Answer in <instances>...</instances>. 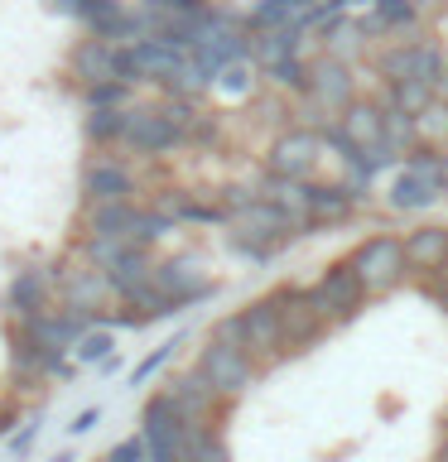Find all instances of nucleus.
Listing matches in <instances>:
<instances>
[{"mask_svg": "<svg viewBox=\"0 0 448 462\" xmlns=\"http://www.w3.org/2000/svg\"><path fill=\"white\" fill-rule=\"evenodd\" d=\"M347 260H352V270H357L361 289H367V299L390 294V289L405 284V274H415L410 260H405V236H390V231L367 236Z\"/></svg>", "mask_w": 448, "mask_h": 462, "instance_id": "1", "label": "nucleus"}, {"mask_svg": "<svg viewBox=\"0 0 448 462\" xmlns=\"http://www.w3.org/2000/svg\"><path fill=\"white\" fill-rule=\"evenodd\" d=\"M183 63H188V49H179V43H164V39L121 43V78L130 87H159V92H173Z\"/></svg>", "mask_w": 448, "mask_h": 462, "instance_id": "2", "label": "nucleus"}, {"mask_svg": "<svg viewBox=\"0 0 448 462\" xmlns=\"http://www.w3.org/2000/svg\"><path fill=\"white\" fill-rule=\"evenodd\" d=\"M82 202H135L140 193V173L130 164V154L116 150H92L82 159Z\"/></svg>", "mask_w": 448, "mask_h": 462, "instance_id": "3", "label": "nucleus"}, {"mask_svg": "<svg viewBox=\"0 0 448 462\" xmlns=\"http://www.w3.org/2000/svg\"><path fill=\"white\" fill-rule=\"evenodd\" d=\"M49 5L72 20L82 34L97 39H116V43H135L140 39V14L126 0H49Z\"/></svg>", "mask_w": 448, "mask_h": 462, "instance_id": "4", "label": "nucleus"}, {"mask_svg": "<svg viewBox=\"0 0 448 462\" xmlns=\"http://www.w3.org/2000/svg\"><path fill=\"white\" fill-rule=\"evenodd\" d=\"M198 371L208 375V385H212L227 404H231V400H241L246 390L260 381V361L246 352V346H231V342H217V337L202 342Z\"/></svg>", "mask_w": 448, "mask_h": 462, "instance_id": "5", "label": "nucleus"}, {"mask_svg": "<svg viewBox=\"0 0 448 462\" xmlns=\"http://www.w3.org/2000/svg\"><path fill=\"white\" fill-rule=\"evenodd\" d=\"M299 101H309L323 121H338V116L357 101V63H342V58H332V53H313L309 92Z\"/></svg>", "mask_w": 448, "mask_h": 462, "instance_id": "6", "label": "nucleus"}, {"mask_svg": "<svg viewBox=\"0 0 448 462\" xmlns=\"http://www.w3.org/2000/svg\"><path fill=\"white\" fill-rule=\"evenodd\" d=\"M53 299L63 303V309H72V313H87L92 323L116 303L107 270L87 265L82 255H78V265L68 260V265H58V270H53Z\"/></svg>", "mask_w": 448, "mask_h": 462, "instance_id": "7", "label": "nucleus"}, {"mask_svg": "<svg viewBox=\"0 0 448 462\" xmlns=\"http://www.w3.org/2000/svg\"><path fill=\"white\" fill-rule=\"evenodd\" d=\"M121 150L135 159H169L173 150H183V130L164 116V106H130L126 111V135Z\"/></svg>", "mask_w": 448, "mask_h": 462, "instance_id": "8", "label": "nucleus"}, {"mask_svg": "<svg viewBox=\"0 0 448 462\" xmlns=\"http://www.w3.org/2000/svg\"><path fill=\"white\" fill-rule=\"evenodd\" d=\"M309 299L328 323H352V318L367 309V289H361L352 260H332V265L309 284Z\"/></svg>", "mask_w": 448, "mask_h": 462, "instance_id": "9", "label": "nucleus"}, {"mask_svg": "<svg viewBox=\"0 0 448 462\" xmlns=\"http://www.w3.org/2000/svg\"><path fill=\"white\" fill-rule=\"evenodd\" d=\"M323 164V135L313 125H285L266 150V173L275 179H313Z\"/></svg>", "mask_w": 448, "mask_h": 462, "instance_id": "10", "label": "nucleus"}, {"mask_svg": "<svg viewBox=\"0 0 448 462\" xmlns=\"http://www.w3.org/2000/svg\"><path fill=\"white\" fill-rule=\"evenodd\" d=\"M154 289H159V294H164L179 313L217 294V284L208 280V270H202V255H193V251H179V255L154 260Z\"/></svg>", "mask_w": 448, "mask_h": 462, "instance_id": "11", "label": "nucleus"}, {"mask_svg": "<svg viewBox=\"0 0 448 462\" xmlns=\"http://www.w3.org/2000/svg\"><path fill=\"white\" fill-rule=\"evenodd\" d=\"M188 429L179 410L169 404L164 390H154L150 400H145V410H140V439L145 448H150V462H183V443H188Z\"/></svg>", "mask_w": 448, "mask_h": 462, "instance_id": "12", "label": "nucleus"}, {"mask_svg": "<svg viewBox=\"0 0 448 462\" xmlns=\"http://www.w3.org/2000/svg\"><path fill=\"white\" fill-rule=\"evenodd\" d=\"M237 318H241V346L260 361V371L275 366V361H285V323H280L275 294L251 299L246 309H237Z\"/></svg>", "mask_w": 448, "mask_h": 462, "instance_id": "13", "label": "nucleus"}, {"mask_svg": "<svg viewBox=\"0 0 448 462\" xmlns=\"http://www.w3.org/2000/svg\"><path fill=\"white\" fill-rule=\"evenodd\" d=\"M63 72L72 78V87H97V82H126L121 78V43L116 39H97V34H82L72 39V49L63 58Z\"/></svg>", "mask_w": 448, "mask_h": 462, "instance_id": "14", "label": "nucleus"}, {"mask_svg": "<svg viewBox=\"0 0 448 462\" xmlns=\"http://www.w3.org/2000/svg\"><path fill=\"white\" fill-rule=\"evenodd\" d=\"M159 390L169 395V404L179 410V419H183L188 429H217V414L227 410V400L208 385V375H202L198 366L193 371H179L173 381H164Z\"/></svg>", "mask_w": 448, "mask_h": 462, "instance_id": "15", "label": "nucleus"}, {"mask_svg": "<svg viewBox=\"0 0 448 462\" xmlns=\"http://www.w3.org/2000/svg\"><path fill=\"white\" fill-rule=\"evenodd\" d=\"M275 303H280V323H285V356H294V352H303V346H313L318 337H323L328 318L313 309V299H309L303 284L275 289Z\"/></svg>", "mask_w": 448, "mask_h": 462, "instance_id": "16", "label": "nucleus"}, {"mask_svg": "<svg viewBox=\"0 0 448 462\" xmlns=\"http://www.w3.org/2000/svg\"><path fill=\"white\" fill-rule=\"evenodd\" d=\"M231 236H241V241H251V245H266V251H275L280 241H289V236H299L294 231V222L275 208L270 198H256V202H246V208L231 217Z\"/></svg>", "mask_w": 448, "mask_h": 462, "instance_id": "17", "label": "nucleus"}, {"mask_svg": "<svg viewBox=\"0 0 448 462\" xmlns=\"http://www.w3.org/2000/svg\"><path fill=\"white\" fill-rule=\"evenodd\" d=\"M53 270L43 265H29V270H14V280L5 284V313L10 323H29L39 318L43 309H53Z\"/></svg>", "mask_w": 448, "mask_h": 462, "instance_id": "18", "label": "nucleus"}, {"mask_svg": "<svg viewBox=\"0 0 448 462\" xmlns=\"http://www.w3.org/2000/svg\"><path fill=\"white\" fill-rule=\"evenodd\" d=\"M448 193H443V179H434V173H419L410 164H400L396 173H390V183H386V208L390 212H429V208H439Z\"/></svg>", "mask_w": 448, "mask_h": 462, "instance_id": "19", "label": "nucleus"}, {"mask_svg": "<svg viewBox=\"0 0 448 462\" xmlns=\"http://www.w3.org/2000/svg\"><path fill=\"white\" fill-rule=\"evenodd\" d=\"M318 0H251L246 10V34H270V29H303Z\"/></svg>", "mask_w": 448, "mask_h": 462, "instance_id": "20", "label": "nucleus"}, {"mask_svg": "<svg viewBox=\"0 0 448 462\" xmlns=\"http://www.w3.org/2000/svg\"><path fill=\"white\" fill-rule=\"evenodd\" d=\"M405 260L415 274H439L448 265V222H425L405 231Z\"/></svg>", "mask_w": 448, "mask_h": 462, "instance_id": "21", "label": "nucleus"}, {"mask_svg": "<svg viewBox=\"0 0 448 462\" xmlns=\"http://www.w3.org/2000/svg\"><path fill=\"white\" fill-rule=\"evenodd\" d=\"M338 130L347 140H352V150H371V144H381V130H386V106H381V97H367V101H352L342 116H338Z\"/></svg>", "mask_w": 448, "mask_h": 462, "instance_id": "22", "label": "nucleus"}, {"mask_svg": "<svg viewBox=\"0 0 448 462\" xmlns=\"http://www.w3.org/2000/svg\"><path fill=\"white\" fill-rule=\"evenodd\" d=\"M140 222V202H87L82 231L87 236H130Z\"/></svg>", "mask_w": 448, "mask_h": 462, "instance_id": "23", "label": "nucleus"}, {"mask_svg": "<svg viewBox=\"0 0 448 462\" xmlns=\"http://www.w3.org/2000/svg\"><path fill=\"white\" fill-rule=\"evenodd\" d=\"M361 202L347 193L342 183H313V202H309V217H313V226H342V222H352Z\"/></svg>", "mask_w": 448, "mask_h": 462, "instance_id": "24", "label": "nucleus"}, {"mask_svg": "<svg viewBox=\"0 0 448 462\" xmlns=\"http://www.w3.org/2000/svg\"><path fill=\"white\" fill-rule=\"evenodd\" d=\"M410 58H415V34L410 39H381V49L367 53V63L381 78V87H390V82L410 78Z\"/></svg>", "mask_w": 448, "mask_h": 462, "instance_id": "25", "label": "nucleus"}, {"mask_svg": "<svg viewBox=\"0 0 448 462\" xmlns=\"http://www.w3.org/2000/svg\"><path fill=\"white\" fill-rule=\"evenodd\" d=\"M371 14L381 20L386 39H410V34H425L419 20H425V5L419 0H376Z\"/></svg>", "mask_w": 448, "mask_h": 462, "instance_id": "26", "label": "nucleus"}, {"mask_svg": "<svg viewBox=\"0 0 448 462\" xmlns=\"http://www.w3.org/2000/svg\"><path fill=\"white\" fill-rule=\"evenodd\" d=\"M260 68H256V58H237V63H227L222 72H217V82H212V92L217 97H227V101H251L260 92Z\"/></svg>", "mask_w": 448, "mask_h": 462, "instance_id": "27", "label": "nucleus"}, {"mask_svg": "<svg viewBox=\"0 0 448 462\" xmlns=\"http://www.w3.org/2000/svg\"><path fill=\"white\" fill-rule=\"evenodd\" d=\"M309 63H313L309 53H289V58H280L275 68L260 72V78L270 82L275 97H294V101H299L303 92H309Z\"/></svg>", "mask_w": 448, "mask_h": 462, "instance_id": "28", "label": "nucleus"}, {"mask_svg": "<svg viewBox=\"0 0 448 462\" xmlns=\"http://www.w3.org/2000/svg\"><path fill=\"white\" fill-rule=\"evenodd\" d=\"M318 53H332V58H342V63H357V58L367 53V34H361L357 14H342V20L318 39Z\"/></svg>", "mask_w": 448, "mask_h": 462, "instance_id": "29", "label": "nucleus"}, {"mask_svg": "<svg viewBox=\"0 0 448 462\" xmlns=\"http://www.w3.org/2000/svg\"><path fill=\"white\" fill-rule=\"evenodd\" d=\"M126 111H82V140H87V150H116L126 135Z\"/></svg>", "mask_w": 448, "mask_h": 462, "instance_id": "30", "label": "nucleus"}, {"mask_svg": "<svg viewBox=\"0 0 448 462\" xmlns=\"http://www.w3.org/2000/svg\"><path fill=\"white\" fill-rule=\"evenodd\" d=\"M443 68H448V49L429 34H415V58H410V78L415 82H429L434 92L443 87Z\"/></svg>", "mask_w": 448, "mask_h": 462, "instance_id": "31", "label": "nucleus"}, {"mask_svg": "<svg viewBox=\"0 0 448 462\" xmlns=\"http://www.w3.org/2000/svg\"><path fill=\"white\" fill-rule=\"evenodd\" d=\"M434 101H439V92H434L429 82H415V78L381 87V106H396V111H405V116H419V111H429Z\"/></svg>", "mask_w": 448, "mask_h": 462, "instance_id": "32", "label": "nucleus"}, {"mask_svg": "<svg viewBox=\"0 0 448 462\" xmlns=\"http://www.w3.org/2000/svg\"><path fill=\"white\" fill-rule=\"evenodd\" d=\"M135 251H140V245L130 236H82V260H87V265H97V270H107V274L121 265V260H130Z\"/></svg>", "mask_w": 448, "mask_h": 462, "instance_id": "33", "label": "nucleus"}, {"mask_svg": "<svg viewBox=\"0 0 448 462\" xmlns=\"http://www.w3.org/2000/svg\"><path fill=\"white\" fill-rule=\"evenodd\" d=\"M116 352H121V346H116V328H107V323H92L78 337V346H72V361H78V366H101V361H111Z\"/></svg>", "mask_w": 448, "mask_h": 462, "instance_id": "34", "label": "nucleus"}, {"mask_svg": "<svg viewBox=\"0 0 448 462\" xmlns=\"http://www.w3.org/2000/svg\"><path fill=\"white\" fill-rule=\"evenodd\" d=\"M381 144L396 159H410L419 150V125H415V116H405L396 106H386V130H381Z\"/></svg>", "mask_w": 448, "mask_h": 462, "instance_id": "35", "label": "nucleus"}, {"mask_svg": "<svg viewBox=\"0 0 448 462\" xmlns=\"http://www.w3.org/2000/svg\"><path fill=\"white\" fill-rule=\"evenodd\" d=\"M78 101H82V111H121V106H135V87L130 82H97V87H82Z\"/></svg>", "mask_w": 448, "mask_h": 462, "instance_id": "36", "label": "nucleus"}, {"mask_svg": "<svg viewBox=\"0 0 448 462\" xmlns=\"http://www.w3.org/2000/svg\"><path fill=\"white\" fill-rule=\"evenodd\" d=\"M183 462H231V448L222 429H193L183 443Z\"/></svg>", "mask_w": 448, "mask_h": 462, "instance_id": "37", "label": "nucleus"}, {"mask_svg": "<svg viewBox=\"0 0 448 462\" xmlns=\"http://www.w3.org/2000/svg\"><path fill=\"white\" fill-rule=\"evenodd\" d=\"M179 346H183V332H179V337H169V342H159L154 352H145L135 366H130V381H126V385H150L154 375L173 361V352H179Z\"/></svg>", "mask_w": 448, "mask_h": 462, "instance_id": "38", "label": "nucleus"}, {"mask_svg": "<svg viewBox=\"0 0 448 462\" xmlns=\"http://www.w3.org/2000/svg\"><path fill=\"white\" fill-rule=\"evenodd\" d=\"M415 125H419V144H434V150H448V101L439 97L429 111H419L415 116Z\"/></svg>", "mask_w": 448, "mask_h": 462, "instance_id": "39", "label": "nucleus"}, {"mask_svg": "<svg viewBox=\"0 0 448 462\" xmlns=\"http://www.w3.org/2000/svg\"><path fill=\"white\" fill-rule=\"evenodd\" d=\"M101 462H150V448H145L140 433H126V439H116L107 448V457H101Z\"/></svg>", "mask_w": 448, "mask_h": 462, "instance_id": "40", "label": "nucleus"}, {"mask_svg": "<svg viewBox=\"0 0 448 462\" xmlns=\"http://www.w3.org/2000/svg\"><path fill=\"white\" fill-rule=\"evenodd\" d=\"M101 424V404H87V410H78L72 414V424H68V439H87Z\"/></svg>", "mask_w": 448, "mask_h": 462, "instance_id": "41", "label": "nucleus"}, {"mask_svg": "<svg viewBox=\"0 0 448 462\" xmlns=\"http://www.w3.org/2000/svg\"><path fill=\"white\" fill-rule=\"evenodd\" d=\"M39 429H43V414H39L34 424L24 429V433H14V439H10V453H14V457H24L29 448H34V439H39Z\"/></svg>", "mask_w": 448, "mask_h": 462, "instance_id": "42", "label": "nucleus"}, {"mask_svg": "<svg viewBox=\"0 0 448 462\" xmlns=\"http://www.w3.org/2000/svg\"><path fill=\"white\" fill-rule=\"evenodd\" d=\"M371 5H376V0H342L347 14H361V10H371Z\"/></svg>", "mask_w": 448, "mask_h": 462, "instance_id": "43", "label": "nucleus"}, {"mask_svg": "<svg viewBox=\"0 0 448 462\" xmlns=\"http://www.w3.org/2000/svg\"><path fill=\"white\" fill-rule=\"evenodd\" d=\"M10 424H14V419H10L5 410H0V439H5V433H10Z\"/></svg>", "mask_w": 448, "mask_h": 462, "instance_id": "44", "label": "nucleus"}, {"mask_svg": "<svg viewBox=\"0 0 448 462\" xmlns=\"http://www.w3.org/2000/svg\"><path fill=\"white\" fill-rule=\"evenodd\" d=\"M439 179H443V193H448V150H443V164H439Z\"/></svg>", "mask_w": 448, "mask_h": 462, "instance_id": "45", "label": "nucleus"}, {"mask_svg": "<svg viewBox=\"0 0 448 462\" xmlns=\"http://www.w3.org/2000/svg\"><path fill=\"white\" fill-rule=\"evenodd\" d=\"M49 462H72V453H68V448H63V453H53Z\"/></svg>", "mask_w": 448, "mask_h": 462, "instance_id": "46", "label": "nucleus"}, {"mask_svg": "<svg viewBox=\"0 0 448 462\" xmlns=\"http://www.w3.org/2000/svg\"><path fill=\"white\" fill-rule=\"evenodd\" d=\"M439 97L448 101V68H443V87H439Z\"/></svg>", "mask_w": 448, "mask_h": 462, "instance_id": "47", "label": "nucleus"}, {"mask_svg": "<svg viewBox=\"0 0 448 462\" xmlns=\"http://www.w3.org/2000/svg\"><path fill=\"white\" fill-rule=\"evenodd\" d=\"M434 462H448V443H443V448H439V457H434Z\"/></svg>", "mask_w": 448, "mask_h": 462, "instance_id": "48", "label": "nucleus"}, {"mask_svg": "<svg viewBox=\"0 0 448 462\" xmlns=\"http://www.w3.org/2000/svg\"><path fill=\"white\" fill-rule=\"evenodd\" d=\"M419 5H425V10H429V5H434V0H419Z\"/></svg>", "mask_w": 448, "mask_h": 462, "instance_id": "49", "label": "nucleus"}, {"mask_svg": "<svg viewBox=\"0 0 448 462\" xmlns=\"http://www.w3.org/2000/svg\"><path fill=\"white\" fill-rule=\"evenodd\" d=\"M443 424H448V414H443Z\"/></svg>", "mask_w": 448, "mask_h": 462, "instance_id": "50", "label": "nucleus"}]
</instances>
